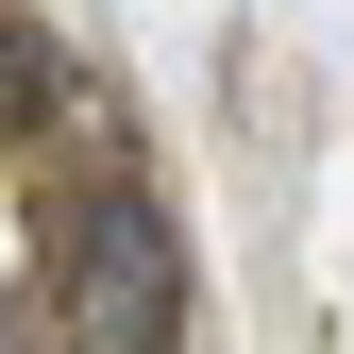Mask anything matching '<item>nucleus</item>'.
Returning <instances> with one entry per match:
<instances>
[{
    "mask_svg": "<svg viewBox=\"0 0 354 354\" xmlns=\"http://www.w3.org/2000/svg\"><path fill=\"white\" fill-rule=\"evenodd\" d=\"M51 337L68 354H186V236L136 169H84L51 203Z\"/></svg>",
    "mask_w": 354,
    "mask_h": 354,
    "instance_id": "nucleus-1",
    "label": "nucleus"
}]
</instances>
